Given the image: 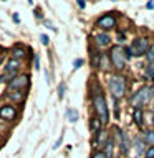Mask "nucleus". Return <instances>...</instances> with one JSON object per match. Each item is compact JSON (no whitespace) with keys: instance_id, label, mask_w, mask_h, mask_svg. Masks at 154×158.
<instances>
[{"instance_id":"nucleus-16","label":"nucleus","mask_w":154,"mask_h":158,"mask_svg":"<svg viewBox=\"0 0 154 158\" xmlns=\"http://www.w3.org/2000/svg\"><path fill=\"white\" fill-rule=\"evenodd\" d=\"M27 58V48L23 46V44H15L12 48V59H17V61L22 63V59Z\"/></svg>"},{"instance_id":"nucleus-18","label":"nucleus","mask_w":154,"mask_h":158,"mask_svg":"<svg viewBox=\"0 0 154 158\" xmlns=\"http://www.w3.org/2000/svg\"><path fill=\"white\" fill-rule=\"evenodd\" d=\"M141 138L147 147H154V128H144V130H141Z\"/></svg>"},{"instance_id":"nucleus-6","label":"nucleus","mask_w":154,"mask_h":158,"mask_svg":"<svg viewBox=\"0 0 154 158\" xmlns=\"http://www.w3.org/2000/svg\"><path fill=\"white\" fill-rule=\"evenodd\" d=\"M108 58H109V63H111V68L114 73H123L126 69L128 58H126V53H124V46L113 44L108 49Z\"/></svg>"},{"instance_id":"nucleus-12","label":"nucleus","mask_w":154,"mask_h":158,"mask_svg":"<svg viewBox=\"0 0 154 158\" xmlns=\"http://www.w3.org/2000/svg\"><path fill=\"white\" fill-rule=\"evenodd\" d=\"M147 150V145L144 143V140L141 138V135H134L133 137V152L134 155H136V158H144V153H146Z\"/></svg>"},{"instance_id":"nucleus-35","label":"nucleus","mask_w":154,"mask_h":158,"mask_svg":"<svg viewBox=\"0 0 154 158\" xmlns=\"http://www.w3.org/2000/svg\"><path fill=\"white\" fill-rule=\"evenodd\" d=\"M76 5H78V8H81V10H84V8H86V3H84V2H81V0H78V2H76Z\"/></svg>"},{"instance_id":"nucleus-31","label":"nucleus","mask_w":154,"mask_h":158,"mask_svg":"<svg viewBox=\"0 0 154 158\" xmlns=\"http://www.w3.org/2000/svg\"><path fill=\"white\" fill-rule=\"evenodd\" d=\"M144 158H154V147H147L146 153H144Z\"/></svg>"},{"instance_id":"nucleus-15","label":"nucleus","mask_w":154,"mask_h":158,"mask_svg":"<svg viewBox=\"0 0 154 158\" xmlns=\"http://www.w3.org/2000/svg\"><path fill=\"white\" fill-rule=\"evenodd\" d=\"M103 128H104L103 122L93 114V115L89 117V132H91V135H96V133H99L103 130Z\"/></svg>"},{"instance_id":"nucleus-10","label":"nucleus","mask_w":154,"mask_h":158,"mask_svg":"<svg viewBox=\"0 0 154 158\" xmlns=\"http://www.w3.org/2000/svg\"><path fill=\"white\" fill-rule=\"evenodd\" d=\"M0 118L5 122H13L15 118H18L17 107L12 106V104H3V106L0 107Z\"/></svg>"},{"instance_id":"nucleus-14","label":"nucleus","mask_w":154,"mask_h":158,"mask_svg":"<svg viewBox=\"0 0 154 158\" xmlns=\"http://www.w3.org/2000/svg\"><path fill=\"white\" fill-rule=\"evenodd\" d=\"M133 122L139 130H144V109H133Z\"/></svg>"},{"instance_id":"nucleus-26","label":"nucleus","mask_w":154,"mask_h":158,"mask_svg":"<svg viewBox=\"0 0 154 158\" xmlns=\"http://www.w3.org/2000/svg\"><path fill=\"white\" fill-rule=\"evenodd\" d=\"M57 92H58V99L60 101H63V97H65V92H66V82L61 81L58 84V87H57Z\"/></svg>"},{"instance_id":"nucleus-8","label":"nucleus","mask_w":154,"mask_h":158,"mask_svg":"<svg viewBox=\"0 0 154 158\" xmlns=\"http://www.w3.org/2000/svg\"><path fill=\"white\" fill-rule=\"evenodd\" d=\"M28 86H30V74L23 73L18 74L17 77L7 84V91H27Z\"/></svg>"},{"instance_id":"nucleus-34","label":"nucleus","mask_w":154,"mask_h":158,"mask_svg":"<svg viewBox=\"0 0 154 158\" xmlns=\"http://www.w3.org/2000/svg\"><path fill=\"white\" fill-rule=\"evenodd\" d=\"M33 68L35 69H40V56L37 53H35V56H33Z\"/></svg>"},{"instance_id":"nucleus-24","label":"nucleus","mask_w":154,"mask_h":158,"mask_svg":"<svg viewBox=\"0 0 154 158\" xmlns=\"http://www.w3.org/2000/svg\"><path fill=\"white\" fill-rule=\"evenodd\" d=\"M126 36H128V30H121V28L116 30V41H118V44L124 46V43H126Z\"/></svg>"},{"instance_id":"nucleus-3","label":"nucleus","mask_w":154,"mask_h":158,"mask_svg":"<svg viewBox=\"0 0 154 158\" xmlns=\"http://www.w3.org/2000/svg\"><path fill=\"white\" fill-rule=\"evenodd\" d=\"M108 92L111 99H121L126 97L128 94V76H124L123 73H113L108 77Z\"/></svg>"},{"instance_id":"nucleus-36","label":"nucleus","mask_w":154,"mask_h":158,"mask_svg":"<svg viewBox=\"0 0 154 158\" xmlns=\"http://www.w3.org/2000/svg\"><path fill=\"white\" fill-rule=\"evenodd\" d=\"M146 8L147 10H154V2H152V0H149V2L146 3Z\"/></svg>"},{"instance_id":"nucleus-7","label":"nucleus","mask_w":154,"mask_h":158,"mask_svg":"<svg viewBox=\"0 0 154 158\" xmlns=\"http://www.w3.org/2000/svg\"><path fill=\"white\" fill-rule=\"evenodd\" d=\"M94 27H96L99 31H106V33L113 31V30H118V15H116V12L103 13L101 17L96 18Z\"/></svg>"},{"instance_id":"nucleus-13","label":"nucleus","mask_w":154,"mask_h":158,"mask_svg":"<svg viewBox=\"0 0 154 158\" xmlns=\"http://www.w3.org/2000/svg\"><path fill=\"white\" fill-rule=\"evenodd\" d=\"M101 58H103L101 49H98L96 46L89 44V64H91L93 69H99V66H101Z\"/></svg>"},{"instance_id":"nucleus-25","label":"nucleus","mask_w":154,"mask_h":158,"mask_svg":"<svg viewBox=\"0 0 154 158\" xmlns=\"http://www.w3.org/2000/svg\"><path fill=\"white\" fill-rule=\"evenodd\" d=\"M144 59H146L147 64H154V43H151V46H149L147 53L144 54Z\"/></svg>"},{"instance_id":"nucleus-23","label":"nucleus","mask_w":154,"mask_h":158,"mask_svg":"<svg viewBox=\"0 0 154 158\" xmlns=\"http://www.w3.org/2000/svg\"><path fill=\"white\" fill-rule=\"evenodd\" d=\"M99 71H103V73H109V71H113V68H111V63H109V58H108V53H103V58H101V66H99Z\"/></svg>"},{"instance_id":"nucleus-30","label":"nucleus","mask_w":154,"mask_h":158,"mask_svg":"<svg viewBox=\"0 0 154 158\" xmlns=\"http://www.w3.org/2000/svg\"><path fill=\"white\" fill-rule=\"evenodd\" d=\"M33 13H35V18H38V20H42V22H43V13H42V8H40V7H37V8H35L33 10Z\"/></svg>"},{"instance_id":"nucleus-39","label":"nucleus","mask_w":154,"mask_h":158,"mask_svg":"<svg viewBox=\"0 0 154 158\" xmlns=\"http://www.w3.org/2000/svg\"><path fill=\"white\" fill-rule=\"evenodd\" d=\"M151 107H152V112H154V101H152V106Z\"/></svg>"},{"instance_id":"nucleus-1","label":"nucleus","mask_w":154,"mask_h":158,"mask_svg":"<svg viewBox=\"0 0 154 158\" xmlns=\"http://www.w3.org/2000/svg\"><path fill=\"white\" fill-rule=\"evenodd\" d=\"M89 101H91L94 115L103 122L104 127L109 125V120H111L109 107L106 102V96H104V92H103V89H101L98 81H91V84H89Z\"/></svg>"},{"instance_id":"nucleus-22","label":"nucleus","mask_w":154,"mask_h":158,"mask_svg":"<svg viewBox=\"0 0 154 158\" xmlns=\"http://www.w3.org/2000/svg\"><path fill=\"white\" fill-rule=\"evenodd\" d=\"M143 77H144V81H146V84H149V82L154 81V64H147V66L144 68Z\"/></svg>"},{"instance_id":"nucleus-38","label":"nucleus","mask_w":154,"mask_h":158,"mask_svg":"<svg viewBox=\"0 0 154 158\" xmlns=\"http://www.w3.org/2000/svg\"><path fill=\"white\" fill-rule=\"evenodd\" d=\"M151 128H154V114L151 115Z\"/></svg>"},{"instance_id":"nucleus-4","label":"nucleus","mask_w":154,"mask_h":158,"mask_svg":"<svg viewBox=\"0 0 154 158\" xmlns=\"http://www.w3.org/2000/svg\"><path fill=\"white\" fill-rule=\"evenodd\" d=\"M149 46H151V38L146 36V35H138V36L133 38L131 44L124 46V53H126L128 61L133 58H141L147 53Z\"/></svg>"},{"instance_id":"nucleus-2","label":"nucleus","mask_w":154,"mask_h":158,"mask_svg":"<svg viewBox=\"0 0 154 158\" xmlns=\"http://www.w3.org/2000/svg\"><path fill=\"white\" fill-rule=\"evenodd\" d=\"M128 101L133 109H144L149 104H152L154 101V86H151V84L139 86L134 92L129 94Z\"/></svg>"},{"instance_id":"nucleus-37","label":"nucleus","mask_w":154,"mask_h":158,"mask_svg":"<svg viewBox=\"0 0 154 158\" xmlns=\"http://www.w3.org/2000/svg\"><path fill=\"white\" fill-rule=\"evenodd\" d=\"M12 18H13V22L17 23V25L20 23V17H18V13H13V15H12Z\"/></svg>"},{"instance_id":"nucleus-33","label":"nucleus","mask_w":154,"mask_h":158,"mask_svg":"<svg viewBox=\"0 0 154 158\" xmlns=\"http://www.w3.org/2000/svg\"><path fill=\"white\" fill-rule=\"evenodd\" d=\"M43 25H45V27H47L48 30H52V31H55V33H57V28L53 27V23L50 22V20H43Z\"/></svg>"},{"instance_id":"nucleus-28","label":"nucleus","mask_w":154,"mask_h":158,"mask_svg":"<svg viewBox=\"0 0 154 158\" xmlns=\"http://www.w3.org/2000/svg\"><path fill=\"white\" fill-rule=\"evenodd\" d=\"M89 158H106V155L103 153V150H93Z\"/></svg>"},{"instance_id":"nucleus-19","label":"nucleus","mask_w":154,"mask_h":158,"mask_svg":"<svg viewBox=\"0 0 154 158\" xmlns=\"http://www.w3.org/2000/svg\"><path fill=\"white\" fill-rule=\"evenodd\" d=\"M25 96H27V92L23 91H7V97L15 104H22L25 101Z\"/></svg>"},{"instance_id":"nucleus-11","label":"nucleus","mask_w":154,"mask_h":158,"mask_svg":"<svg viewBox=\"0 0 154 158\" xmlns=\"http://www.w3.org/2000/svg\"><path fill=\"white\" fill-rule=\"evenodd\" d=\"M109 137H111V132H108L106 128H103L99 133H96V135H91V147H93V150H101V148L104 147V143L108 142Z\"/></svg>"},{"instance_id":"nucleus-9","label":"nucleus","mask_w":154,"mask_h":158,"mask_svg":"<svg viewBox=\"0 0 154 158\" xmlns=\"http://www.w3.org/2000/svg\"><path fill=\"white\" fill-rule=\"evenodd\" d=\"M93 43H94V46H96L98 49H103V48L109 49L113 46V38H111V35L106 33V31H98L93 36Z\"/></svg>"},{"instance_id":"nucleus-5","label":"nucleus","mask_w":154,"mask_h":158,"mask_svg":"<svg viewBox=\"0 0 154 158\" xmlns=\"http://www.w3.org/2000/svg\"><path fill=\"white\" fill-rule=\"evenodd\" d=\"M111 135L116 142V147L119 148V155L121 156H128L133 150V138L129 135L128 130L124 128H119L118 125H114L111 128Z\"/></svg>"},{"instance_id":"nucleus-27","label":"nucleus","mask_w":154,"mask_h":158,"mask_svg":"<svg viewBox=\"0 0 154 158\" xmlns=\"http://www.w3.org/2000/svg\"><path fill=\"white\" fill-rule=\"evenodd\" d=\"M83 64H84V59H83V58H76V59L73 61V71H78V69L83 66Z\"/></svg>"},{"instance_id":"nucleus-29","label":"nucleus","mask_w":154,"mask_h":158,"mask_svg":"<svg viewBox=\"0 0 154 158\" xmlns=\"http://www.w3.org/2000/svg\"><path fill=\"white\" fill-rule=\"evenodd\" d=\"M40 41H42L43 46H48V44H50V36H48V35H45V33H42V35H40Z\"/></svg>"},{"instance_id":"nucleus-20","label":"nucleus","mask_w":154,"mask_h":158,"mask_svg":"<svg viewBox=\"0 0 154 158\" xmlns=\"http://www.w3.org/2000/svg\"><path fill=\"white\" fill-rule=\"evenodd\" d=\"M20 66H22V63L17 61V59H12V58H10L8 61L5 63V69H3V71H5V73H18Z\"/></svg>"},{"instance_id":"nucleus-32","label":"nucleus","mask_w":154,"mask_h":158,"mask_svg":"<svg viewBox=\"0 0 154 158\" xmlns=\"http://www.w3.org/2000/svg\"><path fill=\"white\" fill-rule=\"evenodd\" d=\"M63 135H65V133H61V135L58 137V140L55 142V145H53V150H58V148L61 147V143H63Z\"/></svg>"},{"instance_id":"nucleus-17","label":"nucleus","mask_w":154,"mask_h":158,"mask_svg":"<svg viewBox=\"0 0 154 158\" xmlns=\"http://www.w3.org/2000/svg\"><path fill=\"white\" fill-rule=\"evenodd\" d=\"M103 153L106 155V158H114V152H116V142H114L113 135L108 138V142L104 143V147L101 148Z\"/></svg>"},{"instance_id":"nucleus-21","label":"nucleus","mask_w":154,"mask_h":158,"mask_svg":"<svg viewBox=\"0 0 154 158\" xmlns=\"http://www.w3.org/2000/svg\"><path fill=\"white\" fill-rule=\"evenodd\" d=\"M65 115H66V120L70 123H76L79 120V112L76 110V109H73V107H68L66 112H65Z\"/></svg>"}]
</instances>
